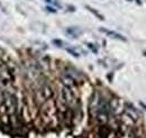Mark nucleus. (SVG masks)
<instances>
[{
  "label": "nucleus",
  "instance_id": "6e6552de",
  "mask_svg": "<svg viewBox=\"0 0 146 138\" xmlns=\"http://www.w3.org/2000/svg\"><path fill=\"white\" fill-rule=\"evenodd\" d=\"M128 1H132V0H128Z\"/></svg>",
  "mask_w": 146,
  "mask_h": 138
},
{
  "label": "nucleus",
  "instance_id": "7ed1b4c3",
  "mask_svg": "<svg viewBox=\"0 0 146 138\" xmlns=\"http://www.w3.org/2000/svg\"><path fill=\"white\" fill-rule=\"evenodd\" d=\"M66 51L69 52L70 54H72L73 56H75V57H78V56H79V55H80L79 53H78V52H75V51H74L73 48H66Z\"/></svg>",
  "mask_w": 146,
  "mask_h": 138
},
{
  "label": "nucleus",
  "instance_id": "20e7f679",
  "mask_svg": "<svg viewBox=\"0 0 146 138\" xmlns=\"http://www.w3.org/2000/svg\"><path fill=\"white\" fill-rule=\"evenodd\" d=\"M46 10L49 11V13H53V14H55V13H56V9H55V8H53V7H46Z\"/></svg>",
  "mask_w": 146,
  "mask_h": 138
},
{
  "label": "nucleus",
  "instance_id": "0eeeda50",
  "mask_svg": "<svg viewBox=\"0 0 146 138\" xmlns=\"http://www.w3.org/2000/svg\"><path fill=\"white\" fill-rule=\"evenodd\" d=\"M144 54H145V55H146V52H145V53H144Z\"/></svg>",
  "mask_w": 146,
  "mask_h": 138
},
{
  "label": "nucleus",
  "instance_id": "f03ea898",
  "mask_svg": "<svg viewBox=\"0 0 146 138\" xmlns=\"http://www.w3.org/2000/svg\"><path fill=\"white\" fill-rule=\"evenodd\" d=\"M85 8L88 9V10L90 11V13H92V14H93V15H95V16L97 17V18H99V19H100V20H104V16H102L101 14H99L98 11L96 10V9H93L92 7H90V6H85Z\"/></svg>",
  "mask_w": 146,
  "mask_h": 138
},
{
  "label": "nucleus",
  "instance_id": "39448f33",
  "mask_svg": "<svg viewBox=\"0 0 146 138\" xmlns=\"http://www.w3.org/2000/svg\"><path fill=\"white\" fill-rule=\"evenodd\" d=\"M53 43H54V44H56L57 46H60V47H61L62 45H63V42H61V41H57V39H54V41H53Z\"/></svg>",
  "mask_w": 146,
  "mask_h": 138
},
{
  "label": "nucleus",
  "instance_id": "423d86ee",
  "mask_svg": "<svg viewBox=\"0 0 146 138\" xmlns=\"http://www.w3.org/2000/svg\"><path fill=\"white\" fill-rule=\"evenodd\" d=\"M141 105H142V107H143V108H144V109L146 110V106H145V105H143V103H141Z\"/></svg>",
  "mask_w": 146,
  "mask_h": 138
},
{
  "label": "nucleus",
  "instance_id": "f257e3e1",
  "mask_svg": "<svg viewBox=\"0 0 146 138\" xmlns=\"http://www.w3.org/2000/svg\"><path fill=\"white\" fill-rule=\"evenodd\" d=\"M100 32L105 33L106 35L110 36V37H113V38H116V39H119V41L126 42V38L124 37L123 35H120V34H118L116 32H113V30H109V29H105V28H100Z\"/></svg>",
  "mask_w": 146,
  "mask_h": 138
}]
</instances>
